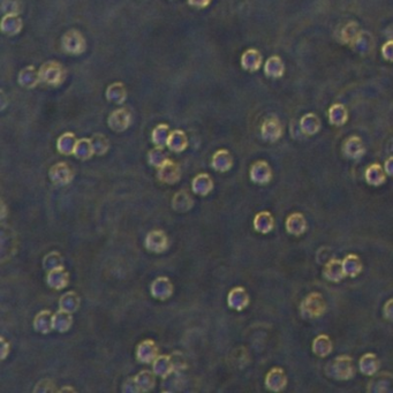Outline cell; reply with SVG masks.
<instances>
[{
    "label": "cell",
    "instance_id": "29",
    "mask_svg": "<svg viewBox=\"0 0 393 393\" xmlns=\"http://www.w3.org/2000/svg\"><path fill=\"white\" fill-rule=\"evenodd\" d=\"M93 151L97 155H104V153L109 150L110 143L109 140L105 138L103 134H95L91 138Z\"/></svg>",
    "mask_w": 393,
    "mask_h": 393
},
{
    "label": "cell",
    "instance_id": "20",
    "mask_svg": "<svg viewBox=\"0 0 393 393\" xmlns=\"http://www.w3.org/2000/svg\"><path fill=\"white\" fill-rule=\"evenodd\" d=\"M249 303V297L243 287H236L231 290L228 296V305L237 310H242Z\"/></svg>",
    "mask_w": 393,
    "mask_h": 393
},
{
    "label": "cell",
    "instance_id": "28",
    "mask_svg": "<svg viewBox=\"0 0 393 393\" xmlns=\"http://www.w3.org/2000/svg\"><path fill=\"white\" fill-rule=\"evenodd\" d=\"M170 129L169 126L165 123H159L155 129L152 132V142L155 143L157 147H165L168 145V141L170 138Z\"/></svg>",
    "mask_w": 393,
    "mask_h": 393
},
{
    "label": "cell",
    "instance_id": "21",
    "mask_svg": "<svg viewBox=\"0 0 393 393\" xmlns=\"http://www.w3.org/2000/svg\"><path fill=\"white\" fill-rule=\"evenodd\" d=\"M281 133H283V129H281L280 123L277 119H268V120H266V122L263 123L262 136L264 140L270 141V142H275V141L280 138Z\"/></svg>",
    "mask_w": 393,
    "mask_h": 393
},
{
    "label": "cell",
    "instance_id": "33",
    "mask_svg": "<svg viewBox=\"0 0 393 393\" xmlns=\"http://www.w3.org/2000/svg\"><path fill=\"white\" fill-rule=\"evenodd\" d=\"M383 316L388 321L393 322V298L388 299V300L384 303L383 306Z\"/></svg>",
    "mask_w": 393,
    "mask_h": 393
},
{
    "label": "cell",
    "instance_id": "2",
    "mask_svg": "<svg viewBox=\"0 0 393 393\" xmlns=\"http://www.w3.org/2000/svg\"><path fill=\"white\" fill-rule=\"evenodd\" d=\"M356 374L354 360L349 355H339L331 362L329 376L337 381H349Z\"/></svg>",
    "mask_w": 393,
    "mask_h": 393
},
{
    "label": "cell",
    "instance_id": "9",
    "mask_svg": "<svg viewBox=\"0 0 393 393\" xmlns=\"http://www.w3.org/2000/svg\"><path fill=\"white\" fill-rule=\"evenodd\" d=\"M250 179L258 185H267L272 180V169L267 161L259 160L250 169Z\"/></svg>",
    "mask_w": 393,
    "mask_h": 393
},
{
    "label": "cell",
    "instance_id": "25",
    "mask_svg": "<svg viewBox=\"0 0 393 393\" xmlns=\"http://www.w3.org/2000/svg\"><path fill=\"white\" fill-rule=\"evenodd\" d=\"M160 171L158 173V177H163L165 176L166 178L164 179V182H177V180L180 177V171H179V166L173 163L171 160H166L165 163L159 166Z\"/></svg>",
    "mask_w": 393,
    "mask_h": 393
},
{
    "label": "cell",
    "instance_id": "4",
    "mask_svg": "<svg viewBox=\"0 0 393 393\" xmlns=\"http://www.w3.org/2000/svg\"><path fill=\"white\" fill-rule=\"evenodd\" d=\"M61 46L65 52L73 54V55H79L82 54L85 48H87V43L82 34L76 29H70V30L63 34L61 38Z\"/></svg>",
    "mask_w": 393,
    "mask_h": 393
},
{
    "label": "cell",
    "instance_id": "8",
    "mask_svg": "<svg viewBox=\"0 0 393 393\" xmlns=\"http://www.w3.org/2000/svg\"><path fill=\"white\" fill-rule=\"evenodd\" d=\"M109 127L114 132H125L132 123V114L127 109H117L109 115Z\"/></svg>",
    "mask_w": 393,
    "mask_h": 393
},
{
    "label": "cell",
    "instance_id": "5",
    "mask_svg": "<svg viewBox=\"0 0 393 393\" xmlns=\"http://www.w3.org/2000/svg\"><path fill=\"white\" fill-rule=\"evenodd\" d=\"M323 276L326 280L331 283H340L346 278V273L343 266V259L337 257H331L328 259L323 268Z\"/></svg>",
    "mask_w": 393,
    "mask_h": 393
},
{
    "label": "cell",
    "instance_id": "19",
    "mask_svg": "<svg viewBox=\"0 0 393 393\" xmlns=\"http://www.w3.org/2000/svg\"><path fill=\"white\" fill-rule=\"evenodd\" d=\"M254 227L257 232L262 234H268L275 228V218L269 211L258 212L255 216Z\"/></svg>",
    "mask_w": 393,
    "mask_h": 393
},
{
    "label": "cell",
    "instance_id": "30",
    "mask_svg": "<svg viewBox=\"0 0 393 393\" xmlns=\"http://www.w3.org/2000/svg\"><path fill=\"white\" fill-rule=\"evenodd\" d=\"M149 160L150 163L155 166H161L166 160H168V156L165 155L163 151V147H157L149 152Z\"/></svg>",
    "mask_w": 393,
    "mask_h": 393
},
{
    "label": "cell",
    "instance_id": "10",
    "mask_svg": "<svg viewBox=\"0 0 393 393\" xmlns=\"http://www.w3.org/2000/svg\"><path fill=\"white\" fill-rule=\"evenodd\" d=\"M393 376L390 373L383 371L373 376V379L368 383V392L385 393L388 392L392 385Z\"/></svg>",
    "mask_w": 393,
    "mask_h": 393
},
{
    "label": "cell",
    "instance_id": "34",
    "mask_svg": "<svg viewBox=\"0 0 393 393\" xmlns=\"http://www.w3.org/2000/svg\"><path fill=\"white\" fill-rule=\"evenodd\" d=\"M211 0H188V4L195 8H206L210 5Z\"/></svg>",
    "mask_w": 393,
    "mask_h": 393
},
{
    "label": "cell",
    "instance_id": "32",
    "mask_svg": "<svg viewBox=\"0 0 393 393\" xmlns=\"http://www.w3.org/2000/svg\"><path fill=\"white\" fill-rule=\"evenodd\" d=\"M156 243H158V245H160L164 249L166 248V247H168V238L165 237V234L163 232L160 233V236H159V238H158V240H156L155 232H152V233L149 234V237L147 238V248L152 250Z\"/></svg>",
    "mask_w": 393,
    "mask_h": 393
},
{
    "label": "cell",
    "instance_id": "15",
    "mask_svg": "<svg viewBox=\"0 0 393 393\" xmlns=\"http://www.w3.org/2000/svg\"><path fill=\"white\" fill-rule=\"evenodd\" d=\"M311 349H313V353L315 355H317L319 357H326L330 355L333 351V344L330 339V337L328 335H324V333L318 335L313 340Z\"/></svg>",
    "mask_w": 393,
    "mask_h": 393
},
{
    "label": "cell",
    "instance_id": "11",
    "mask_svg": "<svg viewBox=\"0 0 393 393\" xmlns=\"http://www.w3.org/2000/svg\"><path fill=\"white\" fill-rule=\"evenodd\" d=\"M379 367H381V362L375 353H366L360 357L358 360V368L360 371L366 376L373 377L375 374L378 373Z\"/></svg>",
    "mask_w": 393,
    "mask_h": 393
},
{
    "label": "cell",
    "instance_id": "6",
    "mask_svg": "<svg viewBox=\"0 0 393 393\" xmlns=\"http://www.w3.org/2000/svg\"><path fill=\"white\" fill-rule=\"evenodd\" d=\"M288 383L287 375L280 367L272 368L266 376V386L272 392L283 391Z\"/></svg>",
    "mask_w": 393,
    "mask_h": 393
},
{
    "label": "cell",
    "instance_id": "22",
    "mask_svg": "<svg viewBox=\"0 0 393 393\" xmlns=\"http://www.w3.org/2000/svg\"><path fill=\"white\" fill-rule=\"evenodd\" d=\"M260 54L257 52L256 50H247L245 53L242 54L241 58V65L243 67V70L249 71V72H254L257 71L259 66H260Z\"/></svg>",
    "mask_w": 393,
    "mask_h": 393
},
{
    "label": "cell",
    "instance_id": "24",
    "mask_svg": "<svg viewBox=\"0 0 393 393\" xmlns=\"http://www.w3.org/2000/svg\"><path fill=\"white\" fill-rule=\"evenodd\" d=\"M232 156L227 150H219L215 153L212 158V166L218 171L225 172V171L232 168Z\"/></svg>",
    "mask_w": 393,
    "mask_h": 393
},
{
    "label": "cell",
    "instance_id": "7",
    "mask_svg": "<svg viewBox=\"0 0 393 393\" xmlns=\"http://www.w3.org/2000/svg\"><path fill=\"white\" fill-rule=\"evenodd\" d=\"M285 227L287 233L294 237L303 236L308 230V221L301 212H293L286 218Z\"/></svg>",
    "mask_w": 393,
    "mask_h": 393
},
{
    "label": "cell",
    "instance_id": "23",
    "mask_svg": "<svg viewBox=\"0 0 393 393\" xmlns=\"http://www.w3.org/2000/svg\"><path fill=\"white\" fill-rule=\"evenodd\" d=\"M187 144H188L187 136L182 130L177 129V130H173L172 133L170 134V138L168 141V147L172 151L181 152L187 148Z\"/></svg>",
    "mask_w": 393,
    "mask_h": 393
},
{
    "label": "cell",
    "instance_id": "31",
    "mask_svg": "<svg viewBox=\"0 0 393 393\" xmlns=\"http://www.w3.org/2000/svg\"><path fill=\"white\" fill-rule=\"evenodd\" d=\"M2 10L6 14H19L21 10L20 0H3Z\"/></svg>",
    "mask_w": 393,
    "mask_h": 393
},
{
    "label": "cell",
    "instance_id": "14",
    "mask_svg": "<svg viewBox=\"0 0 393 393\" xmlns=\"http://www.w3.org/2000/svg\"><path fill=\"white\" fill-rule=\"evenodd\" d=\"M23 23L22 20L20 19L19 14H6L4 15L0 23L2 31L7 36H15L22 30Z\"/></svg>",
    "mask_w": 393,
    "mask_h": 393
},
{
    "label": "cell",
    "instance_id": "26",
    "mask_svg": "<svg viewBox=\"0 0 393 393\" xmlns=\"http://www.w3.org/2000/svg\"><path fill=\"white\" fill-rule=\"evenodd\" d=\"M76 142H78V140L75 139V135L68 132V133L62 134L59 138L57 148L62 155H72V153H74Z\"/></svg>",
    "mask_w": 393,
    "mask_h": 393
},
{
    "label": "cell",
    "instance_id": "12",
    "mask_svg": "<svg viewBox=\"0 0 393 393\" xmlns=\"http://www.w3.org/2000/svg\"><path fill=\"white\" fill-rule=\"evenodd\" d=\"M386 177L387 174L385 173V170H384L382 165H379L377 163L369 165L365 172L366 182L368 183V185L374 187L382 186L383 183H385Z\"/></svg>",
    "mask_w": 393,
    "mask_h": 393
},
{
    "label": "cell",
    "instance_id": "17",
    "mask_svg": "<svg viewBox=\"0 0 393 393\" xmlns=\"http://www.w3.org/2000/svg\"><path fill=\"white\" fill-rule=\"evenodd\" d=\"M344 153L351 159H360L366 153V148L357 136H352L344 144Z\"/></svg>",
    "mask_w": 393,
    "mask_h": 393
},
{
    "label": "cell",
    "instance_id": "16",
    "mask_svg": "<svg viewBox=\"0 0 393 393\" xmlns=\"http://www.w3.org/2000/svg\"><path fill=\"white\" fill-rule=\"evenodd\" d=\"M105 95H106V100L111 102V103L120 105L126 102L128 92L125 84L121 82H114L109 85L108 89H106Z\"/></svg>",
    "mask_w": 393,
    "mask_h": 393
},
{
    "label": "cell",
    "instance_id": "35",
    "mask_svg": "<svg viewBox=\"0 0 393 393\" xmlns=\"http://www.w3.org/2000/svg\"><path fill=\"white\" fill-rule=\"evenodd\" d=\"M384 170H385V173L388 177L393 178V156L387 158L385 163H384Z\"/></svg>",
    "mask_w": 393,
    "mask_h": 393
},
{
    "label": "cell",
    "instance_id": "18",
    "mask_svg": "<svg viewBox=\"0 0 393 393\" xmlns=\"http://www.w3.org/2000/svg\"><path fill=\"white\" fill-rule=\"evenodd\" d=\"M343 266L346 277L355 278L363 271V263L356 254H348L343 258Z\"/></svg>",
    "mask_w": 393,
    "mask_h": 393
},
{
    "label": "cell",
    "instance_id": "13",
    "mask_svg": "<svg viewBox=\"0 0 393 393\" xmlns=\"http://www.w3.org/2000/svg\"><path fill=\"white\" fill-rule=\"evenodd\" d=\"M18 82L25 89H32L37 87V84L41 82L40 72H38L34 66H27L23 70H21L19 73Z\"/></svg>",
    "mask_w": 393,
    "mask_h": 393
},
{
    "label": "cell",
    "instance_id": "27",
    "mask_svg": "<svg viewBox=\"0 0 393 393\" xmlns=\"http://www.w3.org/2000/svg\"><path fill=\"white\" fill-rule=\"evenodd\" d=\"M95 151H93L91 139H81L76 142L74 155L80 159H88L90 158Z\"/></svg>",
    "mask_w": 393,
    "mask_h": 393
},
{
    "label": "cell",
    "instance_id": "3",
    "mask_svg": "<svg viewBox=\"0 0 393 393\" xmlns=\"http://www.w3.org/2000/svg\"><path fill=\"white\" fill-rule=\"evenodd\" d=\"M41 82L51 85V87H59L66 80V70L60 62L51 60L44 62L40 70Z\"/></svg>",
    "mask_w": 393,
    "mask_h": 393
},
{
    "label": "cell",
    "instance_id": "1",
    "mask_svg": "<svg viewBox=\"0 0 393 393\" xmlns=\"http://www.w3.org/2000/svg\"><path fill=\"white\" fill-rule=\"evenodd\" d=\"M328 305L324 297L318 292H311L300 303V314L303 318L316 319L326 313Z\"/></svg>",
    "mask_w": 393,
    "mask_h": 393
}]
</instances>
